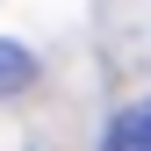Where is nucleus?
Returning <instances> with one entry per match:
<instances>
[{"label": "nucleus", "instance_id": "obj_2", "mask_svg": "<svg viewBox=\"0 0 151 151\" xmlns=\"http://www.w3.org/2000/svg\"><path fill=\"white\" fill-rule=\"evenodd\" d=\"M29 79H36V50H22V43L0 36V93H22Z\"/></svg>", "mask_w": 151, "mask_h": 151}, {"label": "nucleus", "instance_id": "obj_1", "mask_svg": "<svg viewBox=\"0 0 151 151\" xmlns=\"http://www.w3.org/2000/svg\"><path fill=\"white\" fill-rule=\"evenodd\" d=\"M101 144H108V151H151V101L115 108V115H108V129H101Z\"/></svg>", "mask_w": 151, "mask_h": 151}]
</instances>
